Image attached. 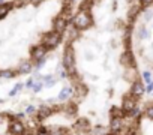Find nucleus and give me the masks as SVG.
<instances>
[{
    "label": "nucleus",
    "mask_w": 153,
    "mask_h": 135,
    "mask_svg": "<svg viewBox=\"0 0 153 135\" xmlns=\"http://www.w3.org/2000/svg\"><path fill=\"white\" fill-rule=\"evenodd\" d=\"M71 24L76 30L83 32V30H87V29H90L93 26V17L87 11H78L76 14H74V17L71 20Z\"/></svg>",
    "instance_id": "1"
},
{
    "label": "nucleus",
    "mask_w": 153,
    "mask_h": 135,
    "mask_svg": "<svg viewBox=\"0 0 153 135\" xmlns=\"http://www.w3.org/2000/svg\"><path fill=\"white\" fill-rule=\"evenodd\" d=\"M62 41H63V35H62V33H57V32H54V30H51V32H47V33L42 35L41 44H42L47 50H54V48H57V47L62 44Z\"/></svg>",
    "instance_id": "2"
},
{
    "label": "nucleus",
    "mask_w": 153,
    "mask_h": 135,
    "mask_svg": "<svg viewBox=\"0 0 153 135\" xmlns=\"http://www.w3.org/2000/svg\"><path fill=\"white\" fill-rule=\"evenodd\" d=\"M6 116H8V114H6ZM8 117H11V122H9V125H8V132H9L11 135H26L27 126L24 125V122L15 119L14 114H11V116H8Z\"/></svg>",
    "instance_id": "3"
},
{
    "label": "nucleus",
    "mask_w": 153,
    "mask_h": 135,
    "mask_svg": "<svg viewBox=\"0 0 153 135\" xmlns=\"http://www.w3.org/2000/svg\"><path fill=\"white\" fill-rule=\"evenodd\" d=\"M120 65L125 68V69H132V68H137V59L132 53L131 48H126L122 56H120Z\"/></svg>",
    "instance_id": "4"
},
{
    "label": "nucleus",
    "mask_w": 153,
    "mask_h": 135,
    "mask_svg": "<svg viewBox=\"0 0 153 135\" xmlns=\"http://www.w3.org/2000/svg\"><path fill=\"white\" fill-rule=\"evenodd\" d=\"M72 129H74L76 134H90L92 125H90L89 119H86V117H78V119L74 122Z\"/></svg>",
    "instance_id": "5"
},
{
    "label": "nucleus",
    "mask_w": 153,
    "mask_h": 135,
    "mask_svg": "<svg viewBox=\"0 0 153 135\" xmlns=\"http://www.w3.org/2000/svg\"><path fill=\"white\" fill-rule=\"evenodd\" d=\"M144 93H146V86H144L143 80H137V81H134V83L131 84L129 95H131L132 98H135V99L138 101V99H141V98L144 96Z\"/></svg>",
    "instance_id": "6"
},
{
    "label": "nucleus",
    "mask_w": 153,
    "mask_h": 135,
    "mask_svg": "<svg viewBox=\"0 0 153 135\" xmlns=\"http://www.w3.org/2000/svg\"><path fill=\"white\" fill-rule=\"evenodd\" d=\"M47 53H48V50H47L42 44L33 45V47L30 48V60L35 63V62H38V60L47 57Z\"/></svg>",
    "instance_id": "7"
},
{
    "label": "nucleus",
    "mask_w": 153,
    "mask_h": 135,
    "mask_svg": "<svg viewBox=\"0 0 153 135\" xmlns=\"http://www.w3.org/2000/svg\"><path fill=\"white\" fill-rule=\"evenodd\" d=\"M138 105H137V99L135 98H132L129 93L128 95H125L123 96V99H122V111L125 113V116H128L131 111H134L135 108H137Z\"/></svg>",
    "instance_id": "8"
},
{
    "label": "nucleus",
    "mask_w": 153,
    "mask_h": 135,
    "mask_svg": "<svg viewBox=\"0 0 153 135\" xmlns=\"http://www.w3.org/2000/svg\"><path fill=\"white\" fill-rule=\"evenodd\" d=\"M56 110H60V107H50V105H47V104H42V105L38 108L36 120H38V122H42V120L48 119Z\"/></svg>",
    "instance_id": "9"
},
{
    "label": "nucleus",
    "mask_w": 153,
    "mask_h": 135,
    "mask_svg": "<svg viewBox=\"0 0 153 135\" xmlns=\"http://www.w3.org/2000/svg\"><path fill=\"white\" fill-rule=\"evenodd\" d=\"M78 38H80V30H76L72 24H69L66 32L63 33V39L66 41V45H72Z\"/></svg>",
    "instance_id": "10"
},
{
    "label": "nucleus",
    "mask_w": 153,
    "mask_h": 135,
    "mask_svg": "<svg viewBox=\"0 0 153 135\" xmlns=\"http://www.w3.org/2000/svg\"><path fill=\"white\" fill-rule=\"evenodd\" d=\"M69 24H71V23H69L66 18H63L62 15H57V17L53 20V30L63 35V33L66 32V29H68Z\"/></svg>",
    "instance_id": "11"
},
{
    "label": "nucleus",
    "mask_w": 153,
    "mask_h": 135,
    "mask_svg": "<svg viewBox=\"0 0 153 135\" xmlns=\"http://www.w3.org/2000/svg\"><path fill=\"white\" fill-rule=\"evenodd\" d=\"M125 129V119H110L108 132L113 135H119Z\"/></svg>",
    "instance_id": "12"
},
{
    "label": "nucleus",
    "mask_w": 153,
    "mask_h": 135,
    "mask_svg": "<svg viewBox=\"0 0 153 135\" xmlns=\"http://www.w3.org/2000/svg\"><path fill=\"white\" fill-rule=\"evenodd\" d=\"M72 87H74V96H75L76 99H84V98L87 96V93H89V89H87V86H86L83 81L74 84Z\"/></svg>",
    "instance_id": "13"
},
{
    "label": "nucleus",
    "mask_w": 153,
    "mask_h": 135,
    "mask_svg": "<svg viewBox=\"0 0 153 135\" xmlns=\"http://www.w3.org/2000/svg\"><path fill=\"white\" fill-rule=\"evenodd\" d=\"M60 111H62V113H65L68 117H74V116H76V111H78V107H76V104H75V102H72V101H68V102L62 104V107H60Z\"/></svg>",
    "instance_id": "14"
},
{
    "label": "nucleus",
    "mask_w": 153,
    "mask_h": 135,
    "mask_svg": "<svg viewBox=\"0 0 153 135\" xmlns=\"http://www.w3.org/2000/svg\"><path fill=\"white\" fill-rule=\"evenodd\" d=\"M35 69V66H33V62L29 59V60H21L18 68H17V74L20 75H24V74H30L32 71Z\"/></svg>",
    "instance_id": "15"
},
{
    "label": "nucleus",
    "mask_w": 153,
    "mask_h": 135,
    "mask_svg": "<svg viewBox=\"0 0 153 135\" xmlns=\"http://www.w3.org/2000/svg\"><path fill=\"white\" fill-rule=\"evenodd\" d=\"M71 98H74V87L72 86H65L60 90L59 96H57V102H68Z\"/></svg>",
    "instance_id": "16"
},
{
    "label": "nucleus",
    "mask_w": 153,
    "mask_h": 135,
    "mask_svg": "<svg viewBox=\"0 0 153 135\" xmlns=\"http://www.w3.org/2000/svg\"><path fill=\"white\" fill-rule=\"evenodd\" d=\"M141 11H143V9H141L140 3H137V5H131L129 9H128V21H129V23H134L135 18L140 15Z\"/></svg>",
    "instance_id": "17"
},
{
    "label": "nucleus",
    "mask_w": 153,
    "mask_h": 135,
    "mask_svg": "<svg viewBox=\"0 0 153 135\" xmlns=\"http://www.w3.org/2000/svg\"><path fill=\"white\" fill-rule=\"evenodd\" d=\"M123 78L126 81H129L131 84L137 80H140V75H138V71H137V68H132V69H125L123 72Z\"/></svg>",
    "instance_id": "18"
},
{
    "label": "nucleus",
    "mask_w": 153,
    "mask_h": 135,
    "mask_svg": "<svg viewBox=\"0 0 153 135\" xmlns=\"http://www.w3.org/2000/svg\"><path fill=\"white\" fill-rule=\"evenodd\" d=\"M50 135H69V131L63 126H48Z\"/></svg>",
    "instance_id": "19"
},
{
    "label": "nucleus",
    "mask_w": 153,
    "mask_h": 135,
    "mask_svg": "<svg viewBox=\"0 0 153 135\" xmlns=\"http://www.w3.org/2000/svg\"><path fill=\"white\" fill-rule=\"evenodd\" d=\"M125 113L122 111V108H117V107H111L110 110V119H125Z\"/></svg>",
    "instance_id": "20"
},
{
    "label": "nucleus",
    "mask_w": 153,
    "mask_h": 135,
    "mask_svg": "<svg viewBox=\"0 0 153 135\" xmlns=\"http://www.w3.org/2000/svg\"><path fill=\"white\" fill-rule=\"evenodd\" d=\"M95 5V0H81V5H80V9L78 11H87L90 12V9L93 8Z\"/></svg>",
    "instance_id": "21"
},
{
    "label": "nucleus",
    "mask_w": 153,
    "mask_h": 135,
    "mask_svg": "<svg viewBox=\"0 0 153 135\" xmlns=\"http://www.w3.org/2000/svg\"><path fill=\"white\" fill-rule=\"evenodd\" d=\"M137 36H138V39H140V41H146V39H149V36H150V32L146 29V26H141V27L138 29V33H137Z\"/></svg>",
    "instance_id": "22"
},
{
    "label": "nucleus",
    "mask_w": 153,
    "mask_h": 135,
    "mask_svg": "<svg viewBox=\"0 0 153 135\" xmlns=\"http://www.w3.org/2000/svg\"><path fill=\"white\" fill-rule=\"evenodd\" d=\"M90 134H92V135H107V134H108V129H107L105 126H101V125H98V126L92 128Z\"/></svg>",
    "instance_id": "23"
},
{
    "label": "nucleus",
    "mask_w": 153,
    "mask_h": 135,
    "mask_svg": "<svg viewBox=\"0 0 153 135\" xmlns=\"http://www.w3.org/2000/svg\"><path fill=\"white\" fill-rule=\"evenodd\" d=\"M144 116L149 119V120H153V101L152 102H147V105H146V108H144Z\"/></svg>",
    "instance_id": "24"
},
{
    "label": "nucleus",
    "mask_w": 153,
    "mask_h": 135,
    "mask_svg": "<svg viewBox=\"0 0 153 135\" xmlns=\"http://www.w3.org/2000/svg\"><path fill=\"white\" fill-rule=\"evenodd\" d=\"M141 78H143V83H146V84H150V83L153 81L150 71H143V72H141Z\"/></svg>",
    "instance_id": "25"
},
{
    "label": "nucleus",
    "mask_w": 153,
    "mask_h": 135,
    "mask_svg": "<svg viewBox=\"0 0 153 135\" xmlns=\"http://www.w3.org/2000/svg\"><path fill=\"white\" fill-rule=\"evenodd\" d=\"M36 135H50V131H48V126H38L36 129Z\"/></svg>",
    "instance_id": "26"
},
{
    "label": "nucleus",
    "mask_w": 153,
    "mask_h": 135,
    "mask_svg": "<svg viewBox=\"0 0 153 135\" xmlns=\"http://www.w3.org/2000/svg\"><path fill=\"white\" fill-rule=\"evenodd\" d=\"M45 63H47V57H44V59H41V60L35 62V63H33V66H35V71H39V69H41V68H42Z\"/></svg>",
    "instance_id": "27"
},
{
    "label": "nucleus",
    "mask_w": 153,
    "mask_h": 135,
    "mask_svg": "<svg viewBox=\"0 0 153 135\" xmlns=\"http://www.w3.org/2000/svg\"><path fill=\"white\" fill-rule=\"evenodd\" d=\"M42 87H44V84H42L41 81H35V84H33V87H32V92H33V93H39V92L42 90Z\"/></svg>",
    "instance_id": "28"
},
{
    "label": "nucleus",
    "mask_w": 153,
    "mask_h": 135,
    "mask_svg": "<svg viewBox=\"0 0 153 135\" xmlns=\"http://www.w3.org/2000/svg\"><path fill=\"white\" fill-rule=\"evenodd\" d=\"M138 3H140L141 9H146V8H149V6L153 5V0H138Z\"/></svg>",
    "instance_id": "29"
},
{
    "label": "nucleus",
    "mask_w": 153,
    "mask_h": 135,
    "mask_svg": "<svg viewBox=\"0 0 153 135\" xmlns=\"http://www.w3.org/2000/svg\"><path fill=\"white\" fill-rule=\"evenodd\" d=\"M38 113V108L35 107V105H29L27 108H26V116H33V114H36Z\"/></svg>",
    "instance_id": "30"
},
{
    "label": "nucleus",
    "mask_w": 153,
    "mask_h": 135,
    "mask_svg": "<svg viewBox=\"0 0 153 135\" xmlns=\"http://www.w3.org/2000/svg\"><path fill=\"white\" fill-rule=\"evenodd\" d=\"M57 77H54L53 80H50V81H47V83H44V87H47V89H51V87H54L56 84H57Z\"/></svg>",
    "instance_id": "31"
},
{
    "label": "nucleus",
    "mask_w": 153,
    "mask_h": 135,
    "mask_svg": "<svg viewBox=\"0 0 153 135\" xmlns=\"http://www.w3.org/2000/svg\"><path fill=\"white\" fill-rule=\"evenodd\" d=\"M23 89H24V84H23V83H17V84H15V87H14V90H15L17 93H18L20 90H23Z\"/></svg>",
    "instance_id": "32"
},
{
    "label": "nucleus",
    "mask_w": 153,
    "mask_h": 135,
    "mask_svg": "<svg viewBox=\"0 0 153 135\" xmlns=\"http://www.w3.org/2000/svg\"><path fill=\"white\" fill-rule=\"evenodd\" d=\"M152 17H153V11H147V12H146V15H144V18H146L144 21H150V18H152Z\"/></svg>",
    "instance_id": "33"
},
{
    "label": "nucleus",
    "mask_w": 153,
    "mask_h": 135,
    "mask_svg": "<svg viewBox=\"0 0 153 135\" xmlns=\"http://www.w3.org/2000/svg\"><path fill=\"white\" fill-rule=\"evenodd\" d=\"M146 93H153V81L146 86Z\"/></svg>",
    "instance_id": "34"
},
{
    "label": "nucleus",
    "mask_w": 153,
    "mask_h": 135,
    "mask_svg": "<svg viewBox=\"0 0 153 135\" xmlns=\"http://www.w3.org/2000/svg\"><path fill=\"white\" fill-rule=\"evenodd\" d=\"M33 84H35V80H32V78H30V80H29V81L24 84V87H27V89H32V87H33Z\"/></svg>",
    "instance_id": "35"
},
{
    "label": "nucleus",
    "mask_w": 153,
    "mask_h": 135,
    "mask_svg": "<svg viewBox=\"0 0 153 135\" xmlns=\"http://www.w3.org/2000/svg\"><path fill=\"white\" fill-rule=\"evenodd\" d=\"M29 2H30V5H33V6H39L44 0H29Z\"/></svg>",
    "instance_id": "36"
},
{
    "label": "nucleus",
    "mask_w": 153,
    "mask_h": 135,
    "mask_svg": "<svg viewBox=\"0 0 153 135\" xmlns=\"http://www.w3.org/2000/svg\"><path fill=\"white\" fill-rule=\"evenodd\" d=\"M65 2H66L68 5H74L75 2H78V0H65Z\"/></svg>",
    "instance_id": "37"
},
{
    "label": "nucleus",
    "mask_w": 153,
    "mask_h": 135,
    "mask_svg": "<svg viewBox=\"0 0 153 135\" xmlns=\"http://www.w3.org/2000/svg\"><path fill=\"white\" fill-rule=\"evenodd\" d=\"M86 59H87V60H93L95 57H93V56H92L90 53H87V54H86Z\"/></svg>",
    "instance_id": "38"
},
{
    "label": "nucleus",
    "mask_w": 153,
    "mask_h": 135,
    "mask_svg": "<svg viewBox=\"0 0 153 135\" xmlns=\"http://www.w3.org/2000/svg\"><path fill=\"white\" fill-rule=\"evenodd\" d=\"M117 9V0H113V11Z\"/></svg>",
    "instance_id": "39"
},
{
    "label": "nucleus",
    "mask_w": 153,
    "mask_h": 135,
    "mask_svg": "<svg viewBox=\"0 0 153 135\" xmlns=\"http://www.w3.org/2000/svg\"><path fill=\"white\" fill-rule=\"evenodd\" d=\"M2 122H3V114H0V125H2Z\"/></svg>",
    "instance_id": "40"
},
{
    "label": "nucleus",
    "mask_w": 153,
    "mask_h": 135,
    "mask_svg": "<svg viewBox=\"0 0 153 135\" xmlns=\"http://www.w3.org/2000/svg\"><path fill=\"white\" fill-rule=\"evenodd\" d=\"M2 102H3V99H0V104H2Z\"/></svg>",
    "instance_id": "41"
},
{
    "label": "nucleus",
    "mask_w": 153,
    "mask_h": 135,
    "mask_svg": "<svg viewBox=\"0 0 153 135\" xmlns=\"http://www.w3.org/2000/svg\"><path fill=\"white\" fill-rule=\"evenodd\" d=\"M152 26H153V24H152Z\"/></svg>",
    "instance_id": "42"
}]
</instances>
